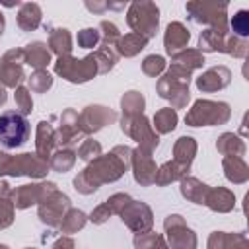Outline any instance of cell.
I'll list each match as a JSON object with an SVG mask.
<instances>
[{"label": "cell", "instance_id": "obj_1", "mask_svg": "<svg viewBox=\"0 0 249 249\" xmlns=\"http://www.w3.org/2000/svg\"><path fill=\"white\" fill-rule=\"evenodd\" d=\"M29 136V123L21 113L6 111L0 115V144L8 150L19 148Z\"/></svg>", "mask_w": 249, "mask_h": 249}]
</instances>
